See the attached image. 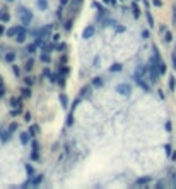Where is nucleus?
<instances>
[{
	"label": "nucleus",
	"mask_w": 176,
	"mask_h": 189,
	"mask_svg": "<svg viewBox=\"0 0 176 189\" xmlns=\"http://www.w3.org/2000/svg\"><path fill=\"white\" fill-rule=\"evenodd\" d=\"M17 16H19L21 22L24 24V26H29L31 21H33V10L27 7H19L17 9Z\"/></svg>",
	"instance_id": "f257e3e1"
},
{
	"label": "nucleus",
	"mask_w": 176,
	"mask_h": 189,
	"mask_svg": "<svg viewBox=\"0 0 176 189\" xmlns=\"http://www.w3.org/2000/svg\"><path fill=\"white\" fill-rule=\"evenodd\" d=\"M26 38H27V29H26V26L24 24H19L17 26V35H15V42L17 43H24L26 42Z\"/></svg>",
	"instance_id": "f03ea898"
},
{
	"label": "nucleus",
	"mask_w": 176,
	"mask_h": 189,
	"mask_svg": "<svg viewBox=\"0 0 176 189\" xmlns=\"http://www.w3.org/2000/svg\"><path fill=\"white\" fill-rule=\"evenodd\" d=\"M116 91L120 93V95H123V96H130V93H132V86L127 83H122L116 86Z\"/></svg>",
	"instance_id": "7ed1b4c3"
},
{
	"label": "nucleus",
	"mask_w": 176,
	"mask_h": 189,
	"mask_svg": "<svg viewBox=\"0 0 176 189\" xmlns=\"http://www.w3.org/2000/svg\"><path fill=\"white\" fill-rule=\"evenodd\" d=\"M94 35H96V28L92 26V24L86 26V28H84V31H82V38H84V40H91Z\"/></svg>",
	"instance_id": "20e7f679"
},
{
	"label": "nucleus",
	"mask_w": 176,
	"mask_h": 189,
	"mask_svg": "<svg viewBox=\"0 0 176 189\" xmlns=\"http://www.w3.org/2000/svg\"><path fill=\"white\" fill-rule=\"evenodd\" d=\"M133 79H135V83H137V86H139V88H142V90H144V91H147V93L150 91L149 84H147L145 81H144V77H142V76H139V74H135V76H133Z\"/></svg>",
	"instance_id": "39448f33"
},
{
	"label": "nucleus",
	"mask_w": 176,
	"mask_h": 189,
	"mask_svg": "<svg viewBox=\"0 0 176 189\" xmlns=\"http://www.w3.org/2000/svg\"><path fill=\"white\" fill-rule=\"evenodd\" d=\"M145 4V17H147V24H149V28H154V17H152V12L149 10V4L147 2H144Z\"/></svg>",
	"instance_id": "423d86ee"
},
{
	"label": "nucleus",
	"mask_w": 176,
	"mask_h": 189,
	"mask_svg": "<svg viewBox=\"0 0 176 189\" xmlns=\"http://www.w3.org/2000/svg\"><path fill=\"white\" fill-rule=\"evenodd\" d=\"M92 88H94L92 84H87V86H84V88L81 90V98H91V95H92L91 91H92Z\"/></svg>",
	"instance_id": "0eeeda50"
},
{
	"label": "nucleus",
	"mask_w": 176,
	"mask_h": 189,
	"mask_svg": "<svg viewBox=\"0 0 176 189\" xmlns=\"http://www.w3.org/2000/svg\"><path fill=\"white\" fill-rule=\"evenodd\" d=\"M135 74H139V76H147L149 74V65H144V64H140V65H137V70Z\"/></svg>",
	"instance_id": "6e6552de"
},
{
	"label": "nucleus",
	"mask_w": 176,
	"mask_h": 189,
	"mask_svg": "<svg viewBox=\"0 0 176 189\" xmlns=\"http://www.w3.org/2000/svg\"><path fill=\"white\" fill-rule=\"evenodd\" d=\"M15 59H17V53H15V52H12V50H10V52H7L5 55H4V60H5L7 64H12Z\"/></svg>",
	"instance_id": "1a4fd4ad"
},
{
	"label": "nucleus",
	"mask_w": 176,
	"mask_h": 189,
	"mask_svg": "<svg viewBox=\"0 0 176 189\" xmlns=\"http://www.w3.org/2000/svg\"><path fill=\"white\" fill-rule=\"evenodd\" d=\"M29 179H31V184H33V186H40L41 181L45 179V174H36L34 177H29Z\"/></svg>",
	"instance_id": "9d476101"
},
{
	"label": "nucleus",
	"mask_w": 176,
	"mask_h": 189,
	"mask_svg": "<svg viewBox=\"0 0 176 189\" xmlns=\"http://www.w3.org/2000/svg\"><path fill=\"white\" fill-rule=\"evenodd\" d=\"M92 86L94 88H103V84H104V79L103 77H99V76H96V77H92Z\"/></svg>",
	"instance_id": "9b49d317"
},
{
	"label": "nucleus",
	"mask_w": 176,
	"mask_h": 189,
	"mask_svg": "<svg viewBox=\"0 0 176 189\" xmlns=\"http://www.w3.org/2000/svg\"><path fill=\"white\" fill-rule=\"evenodd\" d=\"M163 42L164 43H171L173 42V33H171L169 29H166V31L163 33Z\"/></svg>",
	"instance_id": "f8f14e48"
},
{
	"label": "nucleus",
	"mask_w": 176,
	"mask_h": 189,
	"mask_svg": "<svg viewBox=\"0 0 176 189\" xmlns=\"http://www.w3.org/2000/svg\"><path fill=\"white\" fill-rule=\"evenodd\" d=\"M10 131L7 129V131H0V141H4V143H7V141L10 139Z\"/></svg>",
	"instance_id": "ddd939ff"
},
{
	"label": "nucleus",
	"mask_w": 176,
	"mask_h": 189,
	"mask_svg": "<svg viewBox=\"0 0 176 189\" xmlns=\"http://www.w3.org/2000/svg\"><path fill=\"white\" fill-rule=\"evenodd\" d=\"M21 93H22V96H24V98H31V95H33V91H31V86H24V88H22V90H21Z\"/></svg>",
	"instance_id": "4468645a"
},
{
	"label": "nucleus",
	"mask_w": 176,
	"mask_h": 189,
	"mask_svg": "<svg viewBox=\"0 0 176 189\" xmlns=\"http://www.w3.org/2000/svg\"><path fill=\"white\" fill-rule=\"evenodd\" d=\"M29 139H31V134L29 133H21V143L26 146V145H29Z\"/></svg>",
	"instance_id": "2eb2a0df"
},
{
	"label": "nucleus",
	"mask_w": 176,
	"mask_h": 189,
	"mask_svg": "<svg viewBox=\"0 0 176 189\" xmlns=\"http://www.w3.org/2000/svg\"><path fill=\"white\" fill-rule=\"evenodd\" d=\"M58 98H60L62 107H63V108H67V107H68V98H67V95H65V93H60V95H58Z\"/></svg>",
	"instance_id": "dca6fc26"
},
{
	"label": "nucleus",
	"mask_w": 176,
	"mask_h": 189,
	"mask_svg": "<svg viewBox=\"0 0 176 189\" xmlns=\"http://www.w3.org/2000/svg\"><path fill=\"white\" fill-rule=\"evenodd\" d=\"M150 182V177H140L133 182V186H144V184H149Z\"/></svg>",
	"instance_id": "f3484780"
},
{
	"label": "nucleus",
	"mask_w": 176,
	"mask_h": 189,
	"mask_svg": "<svg viewBox=\"0 0 176 189\" xmlns=\"http://www.w3.org/2000/svg\"><path fill=\"white\" fill-rule=\"evenodd\" d=\"M36 5L40 10H46L48 9V0H36Z\"/></svg>",
	"instance_id": "a211bd4d"
},
{
	"label": "nucleus",
	"mask_w": 176,
	"mask_h": 189,
	"mask_svg": "<svg viewBox=\"0 0 176 189\" xmlns=\"http://www.w3.org/2000/svg\"><path fill=\"white\" fill-rule=\"evenodd\" d=\"M5 35L9 36V38H15V35H17V26H12V28H9L5 31Z\"/></svg>",
	"instance_id": "6ab92c4d"
},
{
	"label": "nucleus",
	"mask_w": 176,
	"mask_h": 189,
	"mask_svg": "<svg viewBox=\"0 0 176 189\" xmlns=\"http://www.w3.org/2000/svg\"><path fill=\"white\" fill-rule=\"evenodd\" d=\"M132 10H133V16L139 19V17H140V7H139V4H137V2L132 4Z\"/></svg>",
	"instance_id": "aec40b11"
},
{
	"label": "nucleus",
	"mask_w": 176,
	"mask_h": 189,
	"mask_svg": "<svg viewBox=\"0 0 176 189\" xmlns=\"http://www.w3.org/2000/svg\"><path fill=\"white\" fill-rule=\"evenodd\" d=\"M27 133L31 134V138H33V136H38V133H40V127L36 126V124H33V126L29 127V131H27Z\"/></svg>",
	"instance_id": "412c9836"
},
{
	"label": "nucleus",
	"mask_w": 176,
	"mask_h": 189,
	"mask_svg": "<svg viewBox=\"0 0 176 189\" xmlns=\"http://www.w3.org/2000/svg\"><path fill=\"white\" fill-rule=\"evenodd\" d=\"M10 105L14 107V108H19V110H22L21 107H22V103H21V100H17V98H10Z\"/></svg>",
	"instance_id": "4be33fe9"
},
{
	"label": "nucleus",
	"mask_w": 176,
	"mask_h": 189,
	"mask_svg": "<svg viewBox=\"0 0 176 189\" xmlns=\"http://www.w3.org/2000/svg\"><path fill=\"white\" fill-rule=\"evenodd\" d=\"M41 60L46 62V64L51 62V55H50V52H43V53H41Z\"/></svg>",
	"instance_id": "5701e85b"
},
{
	"label": "nucleus",
	"mask_w": 176,
	"mask_h": 189,
	"mask_svg": "<svg viewBox=\"0 0 176 189\" xmlns=\"http://www.w3.org/2000/svg\"><path fill=\"white\" fill-rule=\"evenodd\" d=\"M36 48H38V45H36V43H31V45H27V47H26V52L33 55L34 52H36Z\"/></svg>",
	"instance_id": "b1692460"
},
{
	"label": "nucleus",
	"mask_w": 176,
	"mask_h": 189,
	"mask_svg": "<svg viewBox=\"0 0 176 189\" xmlns=\"http://www.w3.org/2000/svg\"><path fill=\"white\" fill-rule=\"evenodd\" d=\"M159 72H161V76H163V74H166V62H164L163 59L159 60Z\"/></svg>",
	"instance_id": "393cba45"
},
{
	"label": "nucleus",
	"mask_w": 176,
	"mask_h": 189,
	"mask_svg": "<svg viewBox=\"0 0 176 189\" xmlns=\"http://www.w3.org/2000/svg\"><path fill=\"white\" fill-rule=\"evenodd\" d=\"M26 172H27L29 177H34V167L31 165V163H27V165H26Z\"/></svg>",
	"instance_id": "a878e982"
},
{
	"label": "nucleus",
	"mask_w": 176,
	"mask_h": 189,
	"mask_svg": "<svg viewBox=\"0 0 176 189\" xmlns=\"http://www.w3.org/2000/svg\"><path fill=\"white\" fill-rule=\"evenodd\" d=\"M0 21H2V22H9V21H10V14H9V12H2Z\"/></svg>",
	"instance_id": "bb28decb"
},
{
	"label": "nucleus",
	"mask_w": 176,
	"mask_h": 189,
	"mask_svg": "<svg viewBox=\"0 0 176 189\" xmlns=\"http://www.w3.org/2000/svg\"><path fill=\"white\" fill-rule=\"evenodd\" d=\"M169 90H171V91L176 90V77H175V76L169 77Z\"/></svg>",
	"instance_id": "cd10ccee"
},
{
	"label": "nucleus",
	"mask_w": 176,
	"mask_h": 189,
	"mask_svg": "<svg viewBox=\"0 0 176 189\" xmlns=\"http://www.w3.org/2000/svg\"><path fill=\"white\" fill-rule=\"evenodd\" d=\"M33 65H34V60H33V59H29V60H26V64H24V69L31 70V69H33Z\"/></svg>",
	"instance_id": "c85d7f7f"
},
{
	"label": "nucleus",
	"mask_w": 176,
	"mask_h": 189,
	"mask_svg": "<svg viewBox=\"0 0 176 189\" xmlns=\"http://www.w3.org/2000/svg\"><path fill=\"white\" fill-rule=\"evenodd\" d=\"M169 177H171V182H169V184L173 186V188H176V170H171V175H169Z\"/></svg>",
	"instance_id": "c756f323"
},
{
	"label": "nucleus",
	"mask_w": 176,
	"mask_h": 189,
	"mask_svg": "<svg viewBox=\"0 0 176 189\" xmlns=\"http://www.w3.org/2000/svg\"><path fill=\"white\" fill-rule=\"evenodd\" d=\"M24 84H27V86H33V84H34V77L33 76H26V77H24Z\"/></svg>",
	"instance_id": "7c9ffc66"
},
{
	"label": "nucleus",
	"mask_w": 176,
	"mask_h": 189,
	"mask_svg": "<svg viewBox=\"0 0 176 189\" xmlns=\"http://www.w3.org/2000/svg\"><path fill=\"white\" fill-rule=\"evenodd\" d=\"M111 72H118V70H122V64H113L111 67H109Z\"/></svg>",
	"instance_id": "2f4dec72"
},
{
	"label": "nucleus",
	"mask_w": 176,
	"mask_h": 189,
	"mask_svg": "<svg viewBox=\"0 0 176 189\" xmlns=\"http://www.w3.org/2000/svg\"><path fill=\"white\" fill-rule=\"evenodd\" d=\"M164 153L168 155V156H171V155H173V146H171V145H166V146H164Z\"/></svg>",
	"instance_id": "473e14b6"
},
{
	"label": "nucleus",
	"mask_w": 176,
	"mask_h": 189,
	"mask_svg": "<svg viewBox=\"0 0 176 189\" xmlns=\"http://www.w3.org/2000/svg\"><path fill=\"white\" fill-rule=\"evenodd\" d=\"M31 160H34V162H38L40 160V151H31Z\"/></svg>",
	"instance_id": "72a5a7b5"
},
{
	"label": "nucleus",
	"mask_w": 176,
	"mask_h": 189,
	"mask_svg": "<svg viewBox=\"0 0 176 189\" xmlns=\"http://www.w3.org/2000/svg\"><path fill=\"white\" fill-rule=\"evenodd\" d=\"M58 72H60V74H63V76H67V74H68V67H67V65H60Z\"/></svg>",
	"instance_id": "f704fd0d"
},
{
	"label": "nucleus",
	"mask_w": 176,
	"mask_h": 189,
	"mask_svg": "<svg viewBox=\"0 0 176 189\" xmlns=\"http://www.w3.org/2000/svg\"><path fill=\"white\" fill-rule=\"evenodd\" d=\"M171 62H173V69L176 70V52H175V50L171 52Z\"/></svg>",
	"instance_id": "c9c22d12"
},
{
	"label": "nucleus",
	"mask_w": 176,
	"mask_h": 189,
	"mask_svg": "<svg viewBox=\"0 0 176 189\" xmlns=\"http://www.w3.org/2000/svg\"><path fill=\"white\" fill-rule=\"evenodd\" d=\"M72 124H74V112H72V113H68V117H67V126L70 127Z\"/></svg>",
	"instance_id": "e433bc0d"
},
{
	"label": "nucleus",
	"mask_w": 176,
	"mask_h": 189,
	"mask_svg": "<svg viewBox=\"0 0 176 189\" xmlns=\"http://www.w3.org/2000/svg\"><path fill=\"white\" fill-rule=\"evenodd\" d=\"M81 4H82V0H72V4H70V9H72V7L77 9L79 5H81Z\"/></svg>",
	"instance_id": "4c0bfd02"
},
{
	"label": "nucleus",
	"mask_w": 176,
	"mask_h": 189,
	"mask_svg": "<svg viewBox=\"0 0 176 189\" xmlns=\"http://www.w3.org/2000/svg\"><path fill=\"white\" fill-rule=\"evenodd\" d=\"M150 4H152L154 7H163V2H161V0H150Z\"/></svg>",
	"instance_id": "58836bf2"
},
{
	"label": "nucleus",
	"mask_w": 176,
	"mask_h": 189,
	"mask_svg": "<svg viewBox=\"0 0 176 189\" xmlns=\"http://www.w3.org/2000/svg\"><path fill=\"white\" fill-rule=\"evenodd\" d=\"M9 131H10V133H15V131H17V124H15V122H12V124L9 126Z\"/></svg>",
	"instance_id": "ea45409f"
},
{
	"label": "nucleus",
	"mask_w": 176,
	"mask_h": 189,
	"mask_svg": "<svg viewBox=\"0 0 176 189\" xmlns=\"http://www.w3.org/2000/svg\"><path fill=\"white\" fill-rule=\"evenodd\" d=\"M94 7H98V9H99V12H101V14H104V12H106V9L103 7V5H99L98 2H94Z\"/></svg>",
	"instance_id": "a19ab883"
},
{
	"label": "nucleus",
	"mask_w": 176,
	"mask_h": 189,
	"mask_svg": "<svg viewBox=\"0 0 176 189\" xmlns=\"http://www.w3.org/2000/svg\"><path fill=\"white\" fill-rule=\"evenodd\" d=\"M65 29H67V31H70V29H72V19L65 21Z\"/></svg>",
	"instance_id": "79ce46f5"
},
{
	"label": "nucleus",
	"mask_w": 176,
	"mask_h": 189,
	"mask_svg": "<svg viewBox=\"0 0 176 189\" xmlns=\"http://www.w3.org/2000/svg\"><path fill=\"white\" fill-rule=\"evenodd\" d=\"M173 26H176V5H173Z\"/></svg>",
	"instance_id": "37998d69"
},
{
	"label": "nucleus",
	"mask_w": 176,
	"mask_h": 189,
	"mask_svg": "<svg viewBox=\"0 0 176 189\" xmlns=\"http://www.w3.org/2000/svg\"><path fill=\"white\" fill-rule=\"evenodd\" d=\"M43 76H46V77H51V70L48 69V67H46V69H43Z\"/></svg>",
	"instance_id": "c03bdc74"
},
{
	"label": "nucleus",
	"mask_w": 176,
	"mask_h": 189,
	"mask_svg": "<svg viewBox=\"0 0 176 189\" xmlns=\"http://www.w3.org/2000/svg\"><path fill=\"white\" fill-rule=\"evenodd\" d=\"M147 38H149V31H147V29H144V31H142V40H147Z\"/></svg>",
	"instance_id": "a18cd8bd"
},
{
	"label": "nucleus",
	"mask_w": 176,
	"mask_h": 189,
	"mask_svg": "<svg viewBox=\"0 0 176 189\" xmlns=\"http://www.w3.org/2000/svg\"><path fill=\"white\" fill-rule=\"evenodd\" d=\"M33 150L34 151H40V145H38V141H33Z\"/></svg>",
	"instance_id": "49530a36"
},
{
	"label": "nucleus",
	"mask_w": 176,
	"mask_h": 189,
	"mask_svg": "<svg viewBox=\"0 0 176 189\" xmlns=\"http://www.w3.org/2000/svg\"><path fill=\"white\" fill-rule=\"evenodd\" d=\"M12 70H14V74H15V76H19V74H21V69L17 67V65H14V67H12Z\"/></svg>",
	"instance_id": "de8ad7c7"
},
{
	"label": "nucleus",
	"mask_w": 176,
	"mask_h": 189,
	"mask_svg": "<svg viewBox=\"0 0 176 189\" xmlns=\"http://www.w3.org/2000/svg\"><path fill=\"white\" fill-rule=\"evenodd\" d=\"M164 186H166V182H164V181H159L156 184V188H164Z\"/></svg>",
	"instance_id": "09e8293b"
},
{
	"label": "nucleus",
	"mask_w": 176,
	"mask_h": 189,
	"mask_svg": "<svg viewBox=\"0 0 176 189\" xmlns=\"http://www.w3.org/2000/svg\"><path fill=\"white\" fill-rule=\"evenodd\" d=\"M24 117H26V122H31V113H29V112L24 113Z\"/></svg>",
	"instance_id": "8fccbe9b"
},
{
	"label": "nucleus",
	"mask_w": 176,
	"mask_h": 189,
	"mask_svg": "<svg viewBox=\"0 0 176 189\" xmlns=\"http://www.w3.org/2000/svg\"><path fill=\"white\" fill-rule=\"evenodd\" d=\"M7 29H5V26H4V24H0V36L4 35V33H5Z\"/></svg>",
	"instance_id": "3c124183"
},
{
	"label": "nucleus",
	"mask_w": 176,
	"mask_h": 189,
	"mask_svg": "<svg viewBox=\"0 0 176 189\" xmlns=\"http://www.w3.org/2000/svg\"><path fill=\"white\" fill-rule=\"evenodd\" d=\"M166 129H168V131H171V129H173V127H171V122H169V120L166 122Z\"/></svg>",
	"instance_id": "603ef678"
},
{
	"label": "nucleus",
	"mask_w": 176,
	"mask_h": 189,
	"mask_svg": "<svg viewBox=\"0 0 176 189\" xmlns=\"http://www.w3.org/2000/svg\"><path fill=\"white\" fill-rule=\"evenodd\" d=\"M4 95H5V88H0V98H2Z\"/></svg>",
	"instance_id": "864d4df0"
},
{
	"label": "nucleus",
	"mask_w": 176,
	"mask_h": 189,
	"mask_svg": "<svg viewBox=\"0 0 176 189\" xmlns=\"http://www.w3.org/2000/svg\"><path fill=\"white\" fill-rule=\"evenodd\" d=\"M116 31H120V33H122V31H125V28H123V26H116Z\"/></svg>",
	"instance_id": "5fc2aeb1"
},
{
	"label": "nucleus",
	"mask_w": 176,
	"mask_h": 189,
	"mask_svg": "<svg viewBox=\"0 0 176 189\" xmlns=\"http://www.w3.org/2000/svg\"><path fill=\"white\" fill-rule=\"evenodd\" d=\"M60 40V35H53V42H58Z\"/></svg>",
	"instance_id": "6e6d98bb"
},
{
	"label": "nucleus",
	"mask_w": 176,
	"mask_h": 189,
	"mask_svg": "<svg viewBox=\"0 0 176 189\" xmlns=\"http://www.w3.org/2000/svg\"><path fill=\"white\" fill-rule=\"evenodd\" d=\"M60 2H62V5H65V4H67L68 0H60Z\"/></svg>",
	"instance_id": "4d7b16f0"
},
{
	"label": "nucleus",
	"mask_w": 176,
	"mask_h": 189,
	"mask_svg": "<svg viewBox=\"0 0 176 189\" xmlns=\"http://www.w3.org/2000/svg\"><path fill=\"white\" fill-rule=\"evenodd\" d=\"M0 88H5V86H4V81H2V79H0Z\"/></svg>",
	"instance_id": "13d9d810"
},
{
	"label": "nucleus",
	"mask_w": 176,
	"mask_h": 189,
	"mask_svg": "<svg viewBox=\"0 0 176 189\" xmlns=\"http://www.w3.org/2000/svg\"><path fill=\"white\" fill-rule=\"evenodd\" d=\"M0 16H2V9H0Z\"/></svg>",
	"instance_id": "bf43d9fd"
},
{
	"label": "nucleus",
	"mask_w": 176,
	"mask_h": 189,
	"mask_svg": "<svg viewBox=\"0 0 176 189\" xmlns=\"http://www.w3.org/2000/svg\"><path fill=\"white\" fill-rule=\"evenodd\" d=\"M175 52H176V45H175Z\"/></svg>",
	"instance_id": "052dcab7"
},
{
	"label": "nucleus",
	"mask_w": 176,
	"mask_h": 189,
	"mask_svg": "<svg viewBox=\"0 0 176 189\" xmlns=\"http://www.w3.org/2000/svg\"><path fill=\"white\" fill-rule=\"evenodd\" d=\"M9 2H12V0H9Z\"/></svg>",
	"instance_id": "680f3d73"
},
{
	"label": "nucleus",
	"mask_w": 176,
	"mask_h": 189,
	"mask_svg": "<svg viewBox=\"0 0 176 189\" xmlns=\"http://www.w3.org/2000/svg\"><path fill=\"white\" fill-rule=\"evenodd\" d=\"M135 2H139V0H135Z\"/></svg>",
	"instance_id": "e2e57ef3"
}]
</instances>
